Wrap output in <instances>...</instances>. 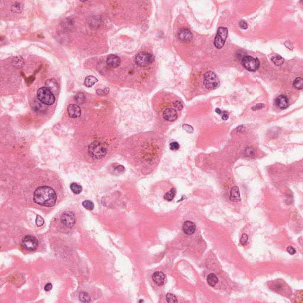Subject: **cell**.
Wrapping results in <instances>:
<instances>
[{"instance_id":"31","label":"cell","mask_w":303,"mask_h":303,"mask_svg":"<svg viewBox=\"0 0 303 303\" xmlns=\"http://www.w3.org/2000/svg\"><path fill=\"white\" fill-rule=\"evenodd\" d=\"M173 105H174V107L178 110H181L183 108L182 103L180 101H178V100L175 101L173 103Z\"/></svg>"},{"instance_id":"29","label":"cell","mask_w":303,"mask_h":303,"mask_svg":"<svg viewBox=\"0 0 303 303\" xmlns=\"http://www.w3.org/2000/svg\"><path fill=\"white\" fill-rule=\"evenodd\" d=\"M75 101L77 103L82 104V103H83L85 101V97L84 96V95L83 94L79 93V94H77L75 96Z\"/></svg>"},{"instance_id":"10","label":"cell","mask_w":303,"mask_h":303,"mask_svg":"<svg viewBox=\"0 0 303 303\" xmlns=\"http://www.w3.org/2000/svg\"><path fill=\"white\" fill-rule=\"evenodd\" d=\"M163 117L166 121H174L177 119L178 114L175 109L168 108L163 111Z\"/></svg>"},{"instance_id":"2","label":"cell","mask_w":303,"mask_h":303,"mask_svg":"<svg viewBox=\"0 0 303 303\" xmlns=\"http://www.w3.org/2000/svg\"><path fill=\"white\" fill-rule=\"evenodd\" d=\"M106 153L107 147L106 145L101 142H93L88 146L89 155L93 159H101L106 155Z\"/></svg>"},{"instance_id":"32","label":"cell","mask_w":303,"mask_h":303,"mask_svg":"<svg viewBox=\"0 0 303 303\" xmlns=\"http://www.w3.org/2000/svg\"><path fill=\"white\" fill-rule=\"evenodd\" d=\"M44 223H45L44 219L40 216H38L37 218L36 219V225L38 226H39V227H40V226H42L43 225Z\"/></svg>"},{"instance_id":"16","label":"cell","mask_w":303,"mask_h":303,"mask_svg":"<svg viewBox=\"0 0 303 303\" xmlns=\"http://www.w3.org/2000/svg\"><path fill=\"white\" fill-rule=\"evenodd\" d=\"M230 199L231 201L233 202H238L241 200L239 188L238 187L235 186L231 188L230 191Z\"/></svg>"},{"instance_id":"20","label":"cell","mask_w":303,"mask_h":303,"mask_svg":"<svg viewBox=\"0 0 303 303\" xmlns=\"http://www.w3.org/2000/svg\"><path fill=\"white\" fill-rule=\"evenodd\" d=\"M98 82V79L94 76L87 77L84 81V85L87 87H92L96 82Z\"/></svg>"},{"instance_id":"4","label":"cell","mask_w":303,"mask_h":303,"mask_svg":"<svg viewBox=\"0 0 303 303\" xmlns=\"http://www.w3.org/2000/svg\"><path fill=\"white\" fill-rule=\"evenodd\" d=\"M203 83L205 87L209 89H216L220 85V81L217 75L212 71H209L205 74Z\"/></svg>"},{"instance_id":"7","label":"cell","mask_w":303,"mask_h":303,"mask_svg":"<svg viewBox=\"0 0 303 303\" xmlns=\"http://www.w3.org/2000/svg\"><path fill=\"white\" fill-rule=\"evenodd\" d=\"M38 246V241L33 236L26 235L22 239V246L28 251L36 250Z\"/></svg>"},{"instance_id":"11","label":"cell","mask_w":303,"mask_h":303,"mask_svg":"<svg viewBox=\"0 0 303 303\" xmlns=\"http://www.w3.org/2000/svg\"><path fill=\"white\" fill-rule=\"evenodd\" d=\"M67 111L69 116L71 118L79 117L81 114V108L75 104H70L67 109Z\"/></svg>"},{"instance_id":"30","label":"cell","mask_w":303,"mask_h":303,"mask_svg":"<svg viewBox=\"0 0 303 303\" xmlns=\"http://www.w3.org/2000/svg\"><path fill=\"white\" fill-rule=\"evenodd\" d=\"M166 301L167 302H178L176 297L174 295L170 294V293H168L166 295Z\"/></svg>"},{"instance_id":"1","label":"cell","mask_w":303,"mask_h":303,"mask_svg":"<svg viewBox=\"0 0 303 303\" xmlns=\"http://www.w3.org/2000/svg\"><path fill=\"white\" fill-rule=\"evenodd\" d=\"M35 202L44 207H50L55 206L57 199L56 193L55 190L48 186L39 187L33 194Z\"/></svg>"},{"instance_id":"23","label":"cell","mask_w":303,"mask_h":303,"mask_svg":"<svg viewBox=\"0 0 303 303\" xmlns=\"http://www.w3.org/2000/svg\"><path fill=\"white\" fill-rule=\"evenodd\" d=\"M175 194H176L175 189L172 188L165 194L164 199H165L167 201H172L174 198V197L175 196Z\"/></svg>"},{"instance_id":"28","label":"cell","mask_w":303,"mask_h":303,"mask_svg":"<svg viewBox=\"0 0 303 303\" xmlns=\"http://www.w3.org/2000/svg\"><path fill=\"white\" fill-rule=\"evenodd\" d=\"M79 299H80V301L83 302H88L91 300L90 297L89 296L87 292H82L80 293Z\"/></svg>"},{"instance_id":"8","label":"cell","mask_w":303,"mask_h":303,"mask_svg":"<svg viewBox=\"0 0 303 303\" xmlns=\"http://www.w3.org/2000/svg\"><path fill=\"white\" fill-rule=\"evenodd\" d=\"M154 60L153 56L148 52H141L135 57L136 63L140 66H145L151 64Z\"/></svg>"},{"instance_id":"40","label":"cell","mask_w":303,"mask_h":303,"mask_svg":"<svg viewBox=\"0 0 303 303\" xmlns=\"http://www.w3.org/2000/svg\"><path fill=\"white\" fill-rule=\"evenodd\" d=\"M52 289V285L51 283L47 284L45 287V290L46 291H49Z\"/></svg>"},{"instance_id":"9","label":"cell","mask_w":303,"mask_h":303,"mask_svg":"<svg viewBox=\"0 0 303 303\" xmlns=\"http://www.w3.org/2000/svg\"><path fill=\"white\" fill-rule=\"evenodd\" d=\"M61 223L65 227L71 228L75 224V216L72 211L64 212L61 216Z\"/></svg>"},{"instance_id":"35","label":"cell","mask_w":303,"mask_h":303,"mask_svg":"<svg viewBox=\"0 0 303 303\" xmlns=\"http://www.w3.org/2000/svg\"><path fill=\"white\" fill-rule=\"evenodd\" d=\"M180 148V145L178 142H173L170 144V149L172 150H177Z\"/></svg>"},{"instance_id":"26","label":"cell","mask_w":303,"mask_h":303,"mask_svg":"<svg viewBox=\"0 0 303 303\" xmlns=\"http://www.w3.org/2000/svg\"><path fill=\"white\" fill-rule=\"evenodd\" d=\"M82 206L88 210H92L94 209V204L90 200H85L82 202Z\"/></svg>"},{"instance_id":"25","label":"cell","mask_w":303,"mask_h":303,"mask_svg":"<svg viewBox=\"0 0 303 303\" xmlns=\"http://www.w3.org/2000/svg\"><path fill=\"white\" fill-rule=\"evenodd\" d=\"M293 86L297 89H302L303 88V79L301 78H296L293 82Z\"/></svg>"},{"instance_id":"37","label":"cell","mask_w":303,"mask_h":303,"mask_svg":"<svg viewBox=\"0 0 303 303\" xmlns=\"http://www.w3.org/2000/svg\"><path fill=\"white\" fill-rule=\"evenodd\" d=\"M239 26L242 29H244V30H246L248 28V24H247V23L244 21V20H242L241 21V22L239 23Z\"/></svg>"},{"instance_id":"36","label":"cell","mask_w":303,"mask_h":303,"mask_svg":"<svg viewBox=\"0 0 303 303\" xmlns=\"http://www.w3.org/2000/svg\"><path fill=\"white\" fill-rule=\"evenodd\" d=\"M109 91V88H106L105 89H97V93L99 95H105V94H108Z\"/></svg>"},{"instance_id":"39","label":"cell","mask_w":303,"mask_h":303,"mask_svg":"<svg viewBox=\"0 0 303 303\" xmlns=\"http://www.w3.org/2000/svg\"><path fill=\"white\" fill-rule=\"evenodd\" d=\"M222 119L224 120H227L228 119V115L226 111H223L221 113Z\"/></svg>"},{"instance_id":"38","label":"cell","mask_w":303,"mask_h":303,"mask_svg":"<svg viewBox=\"0 0 303 303\" xmlns=\"http://www.w3.org/2000/svg\"><path fill=\"white\" fill-rule=\"evenodd\" d=\"M287 252L290 254V255H294L295 253H296V250L292 246H288L287 248Z\"/></svg>"},{"instance_id":"15","label":"cell","mask_w":303,"mask_h":303,"mask_svg":"<svg viewBox=\"0 0 303 303\" xmlns=\"http://www.w3.org/2000/svg\"><path fill=\"white\" fill-rule=\"evenodd\" d=\"M196 230L195 224L190 221H185L182 226V230L184 233L188 235H191L194 233Z\"/></svg>"},{"instance_id":"19","label":"cell","mask_w":303,"mask_h":303,"mask_svg":"<svg viewBox=\"0 0 303 303\" xmlns=\"http://www.w3.org/2000/svg\"><path fill=\"white\" fill-rule=\"evenodd\" d=\"M46 88L49 89L52 92H56L57 90V83L54 79H50L46 82Z\"/></svg>"},{"instance_id":"21","label":"cell","mask_w":303,"mask_h":303,"mask_svg":"<svg viewBox=\"0 0 303 303\" xmlns=\"http://www.w3.org/2000/svg\"><path fill=\"white\" fill-rule=\"evenodd\" d=\"M207 282L211 287L215 286L218 282V278L217 276L214 274H210L207 277Z\"/></svg>"},{"instance_id":"27","label":"cell","mask_w":303,"mask_h":303,"mask_svg":"<svg viewBox=\"0 0 303 303\" xmlns=\"http://www.w3.org/2000/svg\"><path fill=\"white\" fill-rule=\"evenodd\" d=\"M273 63L277 66H281L283 64L284 62V59L281 56H275L271 58Z\"/></svg>"},{"instance_id":"6","label":"cell","mask_w":303,"mask_h":303,"mask_svg":"<svg viewBox=\"0 0 303 303\" xmlns=\"http://www.w3.org/2000/svg\"><path fill=\"white\" fill-rule=\"evenodd\" d=\"M228 34V30L226 27H220L218 28L214 44L216 48L221 49L226 42Z\"/></svg>"},{"instance_id":"22","label":"cell","mask_w":303,"mask_h":303,"mask_svg":"<svg viewBox=\"0 0 303 303\" xmlns=\"http://www.w3.org/2000/svg\"><path fill=\"white\" fill-rule=\"evenodd\" d=\"M23 9V5L20 3H15L12 4L11 7V10L12 12L15 13H20Z\"/></svg>"},{"instance_id":"14","label":"cell","mask_w":303,"mask_h":303,"mask_svg":"<svg viewBox=\"0 0 303 303\" xmlns=\"http://www.w3.org/2000/svg\"><path fill=\"white\" fill-rule=\"evenodd\" d=\"M275 104L281 109H285L288 106V99L284 95H280L275 99Z\"/></svg>"},{"instance_id":"3","label":"cell","mask_w":303,"mask_h":303,"mask_svg":"<svg viewBox=\"0 0 303 303\" xmlns=\"http://www.w3.org/2000/svg\"><path fill=\"white\" fill-rule=\"evenodd\" d=\"M37 98L42 104L47 106L53 104L56 99L53 93L46 87H41L38 89Z\"/></svg>"},{"instance_id":"41","label":"cell","mask_w":303,"mask_h":303,"mask_svg":"<svg viewBox=\"0 0 303 303\" xmlns=\"http://www.w3.org/2000/svg\"><path fill=\"white\" fill-rule=\"evenodd\" d=\"M124 167L122 165H119V166H117L116 168V171L118 172H122L124 171Z\"/></svg>"},{"instance_id":"33","label":"cell","mask_w":303,"mask_h":303,"mask_svg":"<svg viewBox=\"0 0 303 303\" xmlns=\"http://www.w3.org/2000/svg\"><path fill=\"white\" fill-rule=\"evenodd\" d=\"M182 128H183V129H184V130H185V131H186L187 133H192L193 132V131H194L193 127H192L191 126L188 125V124H184V125L182 126Z\"/></svg>"},{"instance_id":"34","label":"cell","mask_w":303,"mask_h":303,"mask_svg":"<svg viewBox=\"0 0 303 303\" xmlns=\"http://www.w3.org/2000/svg\"><path fill=\"white\" fill-rule=\"evenodd\" d=\"M248 239V235L246 234H243L240 240V242L242 245H245L247 243Z\"/></svg>"},{"instance_id":"12","label":"cell","mask_w":303,"mask_h":303,"mask_svg":"<svg viewBox=\"0 0 303 303\" xmlns=\"http://www.w3.org/2000/svg\"><path fill=\"white\" fill-rule=\"evenodd\" d=\"M179 39L185 42H187L190 41L192 38V35L191 31L188 28H182L181 29L178 33Z\"/></svg>"},{"instance_id":"42","label":"cell","mask_w":303,"mask_h":303,"mask_svg":"<svg viewBox=\"0 0 303 303\" xmlns=\"http://www.w3.org/2000/svg\"><path fill=\"white\" fill-rule=\"evenodd\" d=\"M263 107H264V106H263V104H258L256 106L253 107H252V110H259V109H261L262 108H263Z\"/></svg>"},{"instance_id":"43","label":"cell","mask_w":303,"mask_h":303,"mask_svg":"<svg viewBox=\"0 0 303 303\" xmlns=\"http://www.w3.org/2000/svg\"><path fill=\"white\" fill-rule=\"evenodd\" d=\"M216 112L217 114H221V112H222V111L220 110V109H218V108H217V109H216Z\"/></svg>"},{"instance_id":"13","label":"cell","mask_w":303,"mask_h":303,"mask_svg":"<svg viewBox=\"0 0 303 303\" xmlns=\"http://www.w3.org/2000/svg\"><path fill=\"white\" fill-rule=\"evenodd\" d=\"M107 63L109 66L116 68L120 65L121 59L116 55H110L107 57Z\"/></svg>"},{"instance_id":"5","label":"cell","mask_w":303,"mask_h":303,"mask_svg":"<svg viewBox=\"0 0 303 303\" xmlns=\"http://www.w3.org/2000/svg\"><path fill=\"white\" fill-rule=\"evenodd\" d=\"M242 65L244 68L249 71H256L259 67L260 63L257 58L250 56H245L242 60Z\"/></svg>"},{"instance_id":"18","label":"cell","mask_w":303,"mask_h":303,"mask_svg":"<svg viewBox=\"0 0 303 303\" xmlns=\"http://www.w3.org/2000/svg\"><path fill=\"white\" fill-rule=\"evenodd\" d=\"M12 65L17 68H21L24 65V60L21 56L14 57L12 60Z\"/></svg>"},{"instance_id":"24","label":"cell","mask_w":303,"mask_h":303,"mask_svg":"<svg viewBox=\"0 0 303 303\" xmlns=\"http://www.w3.org/2000/svg\"><path fill=\"white\" fill-rule=\"evenodd\" d=\"M71 191L75 194H80L82 191V188L81 185L76 184V183H72L71 184L70 186Z\"/></svg>"},{"instance_id":"17","label":"cell","mask_w":303,"mask_h":303,"mask_svg":"<svg viewBox=\"0 0 303 303\" xmlns=\"http://www.w3.org/2000/svg\"><path fill=\"white\" fill-rule=\"evenodd\" d=\"M153 281L158 285H162L163 284L165 280V274L162 272H156L152 275Z\"/></svg>"}]
</instances>
